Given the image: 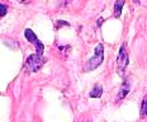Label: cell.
<instances>
[{
    "mask_svg": "<svg viewBox=\"0 0 147 122\" xmlns=\"http://www.w3.org/2000/svg\"><path fill=\"white\" fill-rule=\"evenodd\" d=\"M104 60V47L102 43H99L96 46L95 48V52H94V56L91 57L90 60H89L88 62V66H86V70H93L98 68V66L100 65V64L103 62Z\"/></svg>",
    "mask_w": 147,
    "mask_h": 122,
    "instance_id": "obj_1",
    "label": "cell"
},
{
    "mask_svg": "<svg viewBox=\"0 0 147 122\" xmlns=\"http://www.w3.org/2000/svg\"><path fill=\"white\" fill-rule=\"evenodd\" d=\"M45 57L42 55H38V54H34V55H30V56L27 59V62H26V66L28 68L30 71L36 73L38 71L42 66L45 65Z\"/></svg>",
    "mask_w": 147,
    "mask_h": 122,
    "instance_id": "obj_2",
    "label": "cell"
},
{
    "mask_svg": "<svg viewBox=\"0 0 147 122\" xmlns=\"http://www.w3.org/2000/svg\"><path fill=\"white\" fill-rule=\"evenodd\" d=\"M24 36H26V38L28 39L30 43H33L36 46V51L38 55H43V51H45V46L42 43L41 41H38V38H37V36L33 33V30L30 29H26V32H24Z\"/></svg>",
    "mask_w": 147,
    "mask_h": 122,
    "instance_id": "obj_3",
    "label": "cell"
},
{
    "mask_svg": "<svg viewBox=\"0 0 147 122\" xmlns=\"http://www.w3.org/2000/svg\"><path fill=\"white\" fill-rule=\"evenodd\" d=\"M128 64V54H127V47L125 45H122L121 50L118 54V59H117V68H118V73H123V70L125 69Z\"/></svg>",
    "mask_w": 147,
    "mask_h": 122,
    "instance_id": "obj_4",
    "label": "cell"
},
{
    "mask_svg": "<svg viewBox=\"0 0 147 122\" xmlns=\"http://www.w3.org/2000/svg\"><path fill=\"white\" fill-rule=\"evenodd\" d=\"M128 92H129V83H128V81H125V83L122 85L121 89H119V93H118V97H117L118 102H119V100H122L125 96H127Z\"/></svg>",
    "mask_w": 147,
    "mask_h": 122,
    "instance_id": "obj_5",
    "label": "cell"
},
{
    "mask_svg": "<svg viewBox=\"0 0 147 122\" xmlns=\"http://www.w3.org/2000/svg\"><path fill=\"white\" fill-rule=\"evenodd\" d=\"M123 5H124V0H115V3H114V17L115 18L121 17Z\"/></svg>",
    "mask_w": 147,
    "mask_h": 122,
    "instance_id": "obj_6",
    "label": "cell"
},
{
    "mask_svg": "<svg viewBox=\"0 0 147 122\" xmlns=\"http://www.w3.org/2000/svg\"><path fill=\"white\" fill-rule=\"evenodd\" d=\"M102 93H103V88L100 87V85H96V87L91 90L90 97L91 98H99V97H102Z\"/></svg>",
    "mask_w": 147,
    "mask_h": 122,
    "instance_id": "obj_7",
    "label": "cell"
},
{
    "mask_svg": "<svg viewBox=\"0 0 147 122\" xmlns=\"http://www.w3.org/2000/svg\"><path fill=\"white\" fill-rule=\"evenodd\" d=\"M147 116V97H145L141 104V117H146Z\"/></svg>",
    "mask_w": 147,
    "mask_h": 122,
    "instance_id": "obj_8",
    "label": "cell"
},
{
    "mask_svg": "<svg viewBox=\"0 0 147 122\" xmlns=\"http://www.w3.org/2000/svg\"><path fill=\"white\" fill-rule=\"evenodd\" d=\"M5 14H7V7L0 4V17H4Z\"/></svg>",
    "mask_w": 147,
    "mask_h": 122,
    "instance_id": "obj_9",
    "label": "cell"
},
{
    "mask_svg": "<svg viewBox=\"0 0 147 122\" xmlns=\"http://www.w3.org/2000/svg\"><path fill=\"white\" fill-rule=\"evenodd\" d=\"M102 22H103V19H102V18H99V19H98V26H100Z\"/></svg>",
    "mask_w": 147,
    "mask_h": 122,
    "instance_id": "obj_10",
    "label": "cell"
},
{
    "mask_svg": "<svg viewBox=\"0 0 147 122\" xmlns=\"http://www.w3.org/2000/svg\"><path fill=\"white\" fill-rule=\"evenodd\" d=\"M32 1V0H19V3H29Z\"/></svg>",
    "mask_w": 147,
    "mask_h": 122,
    "instance_id": "obj_11",
    "label": "cell"
},
{
    "mask_svg": "<svg viewBox=\"0 0 147 122\" xmlns=\"http://www.w3.org/2000/svg\"><path fill=\"white\" fill-rule=\"evenodd\" d=\"M133 3H136V4H140V0H133Z\"/></svg>",
    "mask_w": 147,
    "mask_h": 122,
    "instance_id": "obj_12",
    "label": "cell"
}]
</instances>
